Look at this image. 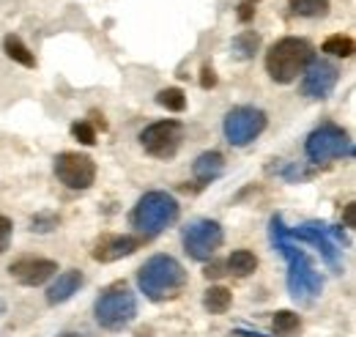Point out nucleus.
Masks as SVG:
<instances>
[{
    "label": "nucleus",
    "instance_id": "1",
    "mask_svg": "<svg viewBox=\"0 0 356 337\" xmlns=\"http://www.w3.org/2000/svg\"><path fill=\"white\" fill-rule=\"evenodd\" d=\"M271 242L280 250V255L288 260V291H291V296L293 299H310V296L321 294L323 280L315 272L310 258L302 253L299 247H293V239H291L282 217L271 219Z\"/></svg>",
    "mask_w": 356,
    "mask_h": 337
},
{
    "label": "nucleus",
    "instance_id": "2",
    "mask_svg": "<svg viewBox=\"0 0 356 337\" xmlns=\"http://www.w3.org/2000/svg\"><path fill=\"white\" fill-rule=\"evenodd\" d=\"M137 285L151 301H165L181 294L186 285V272L173 255H154L140 266Z\"/></svg>",
    "mask_w": 356,
    "mask_h": 337
},
{
    "label": "nucleus",
    "instance_id": "3",
    "mask_svg": "<svg viewBox=\"0 0 356 337\" xmlns=\"http://www.w3.org/2000/svg\"><path fill=\"white\" fill-rule=\"evenodd\" d=\"M315 58V49L307 39L299 36H285L280 42H274L266 52V72L274 83L288 85L293 80H299V75L307 69Z\"/></svg>",
    "mask_w": 356,
    "mask_h": 337
},
{
    "label": "nucleus",
    "instance_id": "4",
    "mask_svg": "<svg viewBox=\"0 0 356 337\" xmlns=\"http://www.w3.org/2000/svg\"><path fill=\"white\" fill-rule=\"evenodd\" d=\"M178 214H181V206H178L176 198L162 192V189H154L137 201V206L132 211V228L143 236H156L165 228L176 225Z\"/></svg>",
    "mask_w": 356,
    "mask_h": 337
},
{
    "label": "nucleus",
    "instance_id": "5",
    "mask_svg": "<svg viewBox=\"0 0 356 337\" xmlns=\"http://www.w3.org/2000/svg\"><path fill=\"white\" fill-rule=\"evenodd\" d=\"M137 315V299L127 285H113L96 299V321L110 332L127 329Z\"/></svg>",
    "mask_w": 356,
    "mask_h": 337
},
{
    "label": "nucleus",
    "instance_id": "6",
    "mask_svg": "<svg viewBox=\"0 0 356 337\" xmlns=\"http://www.w3.org/2000/svg\"><path fill=\"white\" fill-rule=\"evenodd\" d=\"M305 154L312 165H323L340 157H351L354 146L348 140V132L337 124H321L318 129H312L307 143H305Z\"/></svg>",
    "mask_w": 356,
    "mask_h": 337
},
{
    "label": "nucleus",
    "instance_id": "7",
    "mask_svg": "<svg viewBox=\"0 0 356 337\" xmlns=\"http://www.w3.org/2000/svg\"><path fill=\"white\" fill-rule=\"evenodd\" d=\"M268 118L261 107H252V104H238L233 110H227L222 121V132L227 137L230 146H250L252 140H258L266 129Z\"/></svg>",
    "mask_w": 356,
    "mask_h": 337
},
{
    "label": "nucleus",
    "instance_id": "8",
    "mask_svg": "<svg viewBox=\"0 0 356 337\" xmlns=\"http://www.w3.org/2000/svg\"><path fill=\"white\" fill-rule=\"evenodd\" d=\"M225 230L214 219H197L184 230V250L192 260H211L222 247Z\"/></svg>",
    "mask_w": 356,
    "mask_h": 337
},
{
    "label": "nucleus",
    "instance_id": "9",
    "mask_svg": "<svg viewBox=\"0 0 356 337\" xmlns=\"http://www.w3.org/2000/svg\"><path fill=\"white\" fill-rule=\"evenodd\" d=\"M184 140V127L178 121H156L140 132V143L154 159H173Z\"/></svg>",
    "mask_w": 356,
    "mask_h": 337
},
{
    "label": "nucleus",
    "instance_id": "10",
    "mask_svg": "<svg viewBox=\"0 0 356 337\" xmlns=\"http://www.w3.org/2000/svg\"><path fill=\"white\" fill-rule=\"evenodd\" d=\"M55 175L63 187L69 189H90L93 181H96V162L90 159L88 154H80V151H63L55 157Z\"/></svg>",
    "mask_w": 356,
    "mask_h": 337
},
{
    "label": "nucleus",
    "instance_id": "11",
    "mask_svg": "<svg viewBox=\"0 0 356 337\" xmlns=\"http://www.w3.org/2000/svg\"><path fill=\"white\" fill-rule=\"evenodd\" d=\"M291 239L310 242L312 247H318V253L323 255V260L329 266H334V269L340 266V244H346L343 230L329 228V225H321V222H307V225L291 230Z\"/></svg>",
    "mask_w": 356,
    "mask_h": 337
},
{
    "label": "nucleus",
    "instance_id": "12",
    "mask_svg": "<svg viewBox=\"0 0 356 337\" xmlns=\"http://www.w3.org/2000/svg\"><path fill=\"white\" fill-rule=\"evenodd\" d=\"M340 80V72L326 58H312L307 69L302 72V93L310 99H326Z\"/></svg>",
    "mask_w": 356,
    "mask_h": 337
},
{
    "label": "nucleus",
    "instance_id": "13",
    "mask_svg": "<svg viewBox=\"0 0 356 337\" xmlns=\"http://www.w3.org/2000/svg\"><path fill=\"white\" fill-rule=\"evenodd\" d=\"M55 272H58V263H55V260H49V258H36V255L17 258V260L8 266L11 280H17L19 285H28V288L44 285Z\"/></svg>",
    "mask_w": 356,
    "mask_h": 337
},
{
    "label": "nucleus",
    "instance_id": "14",
    "mask_svg": "<svg viewBox=\"0 0 356 337\" xmlns=\"http://www.w3.org/2000/svg\"><path fill=\"white\" fill-rule=\"evenodd\" d=\"M143 244V239H134V236H124V233H104L96 244H93V260L96 263H113V260H121L127 255H132L137 247Z\"/></svg>",
    "mask_w": 356,
    "mask_h": 337
},
{
    "label": "nucleus",
    "instance_id": "15",
    "mask_svg": "<svg viewBox=\"0 0 356 337\" xmlns=\"http://www.w3.org/2000/svg\"><path fill=\"white\" fill-rule=\"evenodd\" d=\"M83 283H86V277H83V272H77V269H69V272L58 274V280L47 288V301H49V304H63V301H69L72 296L83 288Z\"/></svg>",
    "mask_w": 356,
    "mask_h": 337
},
{
    "label": "nucleus",
    "instance_id": "16",
    "mask_svg": "<svg viewBox=\"0 0 356 337\" xmlns=\"http://www.w3.org/2000/svg\"><path fill=\"white\" fill-rule=\"evenodd\" d=\"M192 173H195V178H197L200 184H211V181H217L225 173V157L220 151H206V154H200V157L195 159Z\"/></svg>",
    "mask_w": 356,
    "mask_h": 337
},
{
    "label": "nucleus",
    "instance_id": "17",
    "mask_svg": "<svg viewBox=\"0 0 356 337\" xmlns=\"http://www.w3.org/2000/svg\"><path fill=\"white\" fill-rule=\"evenodd\" d=\"M230 49H233V58L236 61H252L261 49V33L255 31H241L238 36H233L230 42Z\"/></svg>",
    "mask_w": 356,
    "mask_h": 337
},
{
    "label": "nucleus",
    "instance_id": "18",
    "mask_svg": "<svg viewBox=\"0 0 356 337\" xmlns=\"http://www.w3.org/2000/svg\"><path fill=\"white\" fill-rule=\"evenodd\" d=\"M3 52H6V58H11L14 63H19V66H25V69H33V66H36V55L25 47V42H22L19 36H14V33H8V36L3 39Z\"/></svg>",
    "mask_w": 356,
    "mask_h": 337
},
{
    "label": "nucleus",
    "instance_id": "19",
    "mask_svg": "<svg viewBox=\"0 0 356 337\" xmlns=\"http://www.w3.org/2000/svg\"><path fill=\"white\" fill-rule=\"evenodd\" d=\"M227 272L236 274V277H250L255 269H258V255L250 253V250H236V253L227 258Z\"/></svg>",
    "mask_w": 356,
    "mask_h": 337
},
{
    "label": "nucleus",
    "instance_id": "20",
    "mask_svg": "<svg viewBox=\"0 0 356 337\" xmlns=\"http://www.w3.org/2000/svg\"><path fill=\"white\" fill-rule=\"evenodd\" d=\"M203 304H206V310L211 315H222V313L230 310V304H233V294L225 285H211L206 291V296H203Z\"/></svg>",
    "mask_w": 356,
    "mask_h": 337
},
{
    "label": "nucleus",
    "instance_id": "21",
    "mask_svg": "<svg viewBox=\"0 0 356 337\" xmlns=\"http://www.w3.org/2000/svg\"><path fill=\"white\" fill-rule=\"evenodd\" d=\"M329 3H332V0H288V6H291L293 14L310 17V19L326 17V14H329Z\"/></svg>",
    "mask_w": 356,
    "mask_h": 337
},
{
    "label": "nucleus",
    "instance_id": "22",
    "mask_svg": "<svg viewBox=\"0 0 356 337\" xmlns=\"http://www.w3.org/2000/svg\"><path fill=\"white\" fill-rule=\"evenodd\" d=\"M271 327H274V335L277 337H288L302 327V318L293 310H277L274 318H271Z\"/></svg>",
    "mask_w": 356,
    "mask_h": 337
},
{
    "label": "nucleus",
    "instance_id": "23",
    "mask_svg": "<svg viewBox=\"0 0 356 337\" xmlns=\"http://www.w3.org/2000/svg\"><path fill=\"white\" fill-rule=\"evenodd\" d=\"M156 104L165 107L168 113H184L186 110V93L181 88H162L156 93Z\"/></svg>",
    "mask_w": 356,
    "mask_h": 337
},
{
    "label": "nucleus",
    "instance_id": "24",
    "mask_svg": "<svg viewBox=\"0 0 356 337\" xmlns=\"http://www.w3.org/2000/svg\"><path fill=\"white\" fill-rule=\"evenodd\" d=\"M326 55H334V58H351L354 55V39L351 36H343V33H334L329 36L323 47H321Z\"/></svg>",
    "mask_w": 356,
    "mask_h": 337
},
{
    "label": "nucleus",
    "instance_id": "25",
    "mask_svg": "<svg viewBox=\"0 0 356 337\" xmlns=\"http://www.w3.org/2000/svg\"><path fill=\"white\" fill-rule=\"evenodd\" d=\"M72 137H74L77 143H83V146H96V129L90 127L88 121L72 124Z\"/></svg>",
    "mask_w": 356,
    "mask_h": 337
},
{
    "label": "nucleus",
    "instance_id": "26",
    "mask_svg": "<svg viewBox=\"0 0 356 337\" xmlns=\"http://www.w3.org/2000/svg\"><path fill=\"white\" fill-rule=\"evenodd\" d=\"M58 217L55 214H36L33 219H31V230H39V233H47V230H52V228H58Z\"/></svg>",
    "mask_w": 356,
    "mask_h": 337
},
{
    "label": "nucleus",
    "instance_id": "27",
    "mask_svg": "<svg viewBox=\"0 0 356 337\" xmlns=\"http://www.w3.org/2000/svg\"><path fill=\"white\" fill-rule=\"evenodd\" d=\"M11 230H14V222H11L8 217L0 214V255L6 253L8 244H11Z\"/></svg>",
    "mask_w": 356,
    "mask_h": 337
},
{
    "label": "nucleus",
    "instance_id": "28",
    "mask_svg": "<svg viewBox=\"0 0 356 337\" xmlns=\"http://www.w3.org/2000/svg\"><path fill=\"white\" fill-rule=\"evenodd\" d=\"M200 88H203V91H211V88H217V72H214L209 63L200 69Z\"/></svg>",
    "mask_w": 356,
    "mask_h": 337
},
{
    "label": "nucleus",
    "instance_id": "29",
    "mask_svg": "<svg viewBox=\"0 0 356 337\" xmlns=\"http://www.w3.org/2000/svg\"><path fill=\"white\" fill-rule=\"evenodd\" d=\"M255 17V6L252 3H241L238 6V22H250Z\"/></svg>",
    "mask_w": 356,
    "mask_h": 337
},
{
    "label": "nucleus",
    "instance_id": "30",
    "mask_svg": "<svg viewBox=\"0 0 356 337\" xmlns=\"http://www.w3.org/2000/svg\"><path fill=\"white\" fill-rule=\"evenodd\" d=\"M343 219H346V228H356V203H348V206H346Z\"/></svg>",
    "mask_w": 356,
    "mask_h": 337
},
{
    "label": "nucleus",
    "instance_id": "31",
    "mask_svg": "<svg viewBox=\"0 0 356 337\" xmlns=\"http://www.w3.org/2000/svg\"><path fill=\"white\" fill-rule=\"evenodd\" d=\"M203 274H206L209 280H211V277H222V274H225V272H222V263H209Z\"/></svg>",
    "mask_w": 356,
    "mask_h": 337
},
{
    "label": "nucleus",
    "instance_id": "32",
    "mask_svg": "<svg viewBox=\"0 0 356 337\" xmlns=\"http://www.w3.org/2000/svg\"><path fill=\"white\" fill-rule=\"evenodd\" d=\"M236 335L238 337H264V335H258V332H244V329H241V332H236Z\"/></svg>",
    "mask_w": 356,
    "mask_h": 337
},
{
    "label": "nucleus",
    "instance_id": "33",
    "mask_svg": "<svg viewBox=\"0 0 356 337\" xmlns=\"http://www.w3.org/2000/svg\"><path fill=\"white\" fill-rule=\"evenodd\" d=\"M0 315H6V301H3V296H0Z\"/></svg>",
    "mask_w": 356,
    "mask_h": 337
},
{
    "label": "nucleus",
    "instance_id": "34",
    "mask_svg": "<svg viewBox=\"0 0 356 337\" xmlns=\"http://www.w3.org/2000/svg\"><path fill=\"white\" fill-rule=\"evenodd\" d=\"M60 337H77V335H72V332H66V335H60Z\"/></svg>",
    "mask_w": 356,
    "mask_h": 337
},
{
    "label": "nucleus",
    "instance_id": "35",
    "mask_svg": "<svg viewBox=\"0 0 356 337\" xmlns=\"http://www.w3.org/2000/svg\"><path fill=\"white\" fill-rule=\"evenodd\" d=\"M250 3H258V0H250Z\"/></svg>",
    "mask_w": 356,
    "mask_h": 337
}]
</instances>
